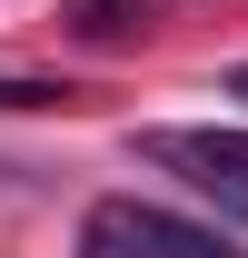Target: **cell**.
Segmentation results:
<instances>
[{"label": "cell", "mask_w": 248, "mask_h": 258, "mask_svg": "<svg viewBox=\"0 0 248 258\" xmlns=\"http://www.w3.org/2000/svg\"><path fill=\"white\" fill-rule=\"evenodd\" d=\"M50 99H70V90H50V80H0V109H50Z\"/></svg>", "instance_id": "cell-4"}, {"label": "cell", "mask_w": 248, "mask_h": 258, "mask_svg": "<svg viewBox=\"0 0 248 258\" xmlns=\"http://www.w3.org/2000/svg\"><path fill=\"white\" fill-rule=\"evenodd\" d=\"M70 30L90 40V50H119V40L149 30V0H70Z\"/></svg>", "instance_id": "cell-3"}, {"label": "cell", "mask_w": 248, "mask_h": 258, "mask_svg": "<svg viewBox=\"0 0 248 258\" xmlns=\"http://www.w3.org/2000/svg\"><path fill=\"white\" fill-rule=\"evenodd\" d=\"M80 258H119V248H109V238H90V248H80Z\"/></svg>", "instance_id": "cell-5"}, {"label": "cell", "mask_w": 248, "mask_h": 258, "mask_svg": "<svg viewBox=\"0 0 248 258\" xmlns=\"http://www.w3.org/2000/svg\"><path fill=\"white\" fill-rule=\"evenodd\" d=\"M228 90H238V99H248V70H228Z\"/></svg>", "instance_id": "cell-6"}, {"label": "cell", "mask_w": 248, "mask_h": 258, "mask_svg": "<svg viewBox=\"0 0 248 258\" xmlns=\"http://www.w3.org/2000/svg\"><path fill=\"white\" fill-rule=\"evenodd\" d=\"M90 238H109L119 258H238L218 228H189V219H169V209H139V199H109L90 219Z\"/></svg>", "instance_id": "cell-2"}, {"label": "cell", "mask_w": 248, "mask_h": 258, "mask_svg": "<svg viewBox=\"0 0 248 258\" xmlns=\"http://www.w3.org/2000/svg\"><path fill=\"white\" fill-rule=\"evenodd\" d=\"M139 159L179 169L189 189L248 228V129H139Z\"/></svg>", "instance_id": "cell-1"}]
</instances>
